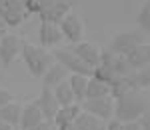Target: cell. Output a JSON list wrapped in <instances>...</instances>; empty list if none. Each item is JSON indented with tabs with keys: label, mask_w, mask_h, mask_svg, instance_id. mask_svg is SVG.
I'll return each mask as SVG.
<instances>
[{
	"label": "cell",
	"mask_w": 150,
	"mask_h": 130,
	"mask_svg": "<svg viewBox=\"0 0 150 130\" xmlns=\"http://www.w3.org/2000/svg\"><path fill=\"white\" fill-rule=\"evenodd\" d=\"M32 130H56V126H54L52 122H42V124H38V126L32 128Z\"/></svg>",
	"instance_id": "f546056e"
},
{
	"label": "cell",
	"mask_w": 150,
	"mask_h": 130,
	"mask_svg": "<svg viewBox=\"0 0 150 130\" xmlns=\"http://www.w3.org/2000/svg\"><path fill=\"white\" fill-rule=\"evenodd\" d=\"M126 62L128 66L134 70H140V68H144V66H150V44H138V46L134 48V50H130L126 56Z\"/></svg>",
	"instance_id": "9a60e30c"
},
{
	"label": "cell",
	"mask_w": 150,
	"mask_h": 130,
	"mask_svg": "<svg viewBox=\"0 0 150 130\" xmlns=\"http://www.w3.org/2000/svg\"><path fill=\"white\" fill-rule=\"evenodd\" d=\"M60 32L64 36V40H68L70 44H78L84 40V22H82L80 16H76L74 12L66 14L62 20H60Z\"/></svg>",
	"instance_id": "8992f818"
},
{
	"label": "cell",
	"mask_w": 150,
	"mask_h": 130,
	"mask_svg": "<svg viewBox=\"0 0 150 130\" xmlns=\"http://www.w3.org/2000/svg\"><path fill=\"white\" fill-rule=\"evenodd\" d=\"M20 58L24 60L28 72L34 78H42L44 72L54 64V56L50 52H46V48H42L40 44H28V42H24Z\"/></svg>",
	"instance_id": "7a4b0ae2"
},
{
	"label": "cell",
	"mask_w": 150,
	"mask_h": 130,
	"mask_svg": "<svg viewBox=\"0 0 150 130\" xmlns=\"http://www.w3.org/2000/svg\"><path fill=\"white\" fill-rule=\"evenodd\" d=\"M56 130H76V126H74V122H72V124H62V126H58Z\"/></svg>",
	"instance_id": "d6a6232c"
},
{
	"label": "cell",
	"mask_w": 150,
	"mask_h": 130,
	"mask_svg": "<svg viewBox=\"0 0 150 130\" xmlns=\"http://www.w3.org/2000/svg\"><path fill=\"white\" fill-rule=\"evenodd\" d=\"M66 14H70V0H42V22L60 24Z\"/></svg>",
	"instance_id": "ba28073f"
},
{
	"label": "cell",
	"mask_w": 150,
	"mask_h": 130,
	"mask_svg": "<svg viewBox=\"0 0 150 130\" xmlns=\"http://www.w3.org/2000/svg\"><path fill=\"white\" fill-rule=\"evenodd\" d=\"M106 130H124V122H120V120H116V118L108 120L106 122Z\"/></svg>",
	"instance_id": "83f0119b"
},
{
	"label": "cell",
	"mask_w": 150,
	"mask_h": 130,
	"mask_svg": "<svg viewBox=\"0 0 150 130\" xmlns=\"http://www.w3.org/2000/svg\"><path fill=\"white\" fill-rule=\"evenodd\" d=\"M14 130H18V128H14Z\"/></svg>",
	"instance_id": "d590c367"
},
{
	"label": "cell",
	"mask_w": 150,
	"mask_h": 130,
	"mask_svg": "<svg viewBox=\"0 0 150 130\" xmlns=\"http://www.w3.org/2000/svg\"><path fill=\"white\" fill-rule=\"evenodd\" d=\"M20 116H22V104L20 102H10L4 108H0V118L4 120L10 128H18L20 126Z\"/></svg>",
	"instance_id": "d6986e66"
},
{
	"label": "cell",
	"mask_w": 150,
	"mask_h": 130,
	"mask_svg": "<svg viewBox=\"0 0 150 130\" xmlns=\"http://www.w3.org/2000/svg\"><path fill=\"white\" fill-rule=\"evenodd\" d=\"M136 22H138L140 30H144V32L150 34V0H146V2L142 4L140 12L136 14Z\"/></svg>",
	"instance_id": "cb8c5ba5"
},
{
	"label": "cell",
	"mask_w": 150,
	"mask_h": 130,
	"mask_svg": "<svg viewBox=\"0 0 150 130\" xmlns=\"http://www.w3.org/2000/svg\"><path fill=\"white\" fill-rule=\"evenodd\" d=\"M0 130H14V128H10V126H8V124H6L4 120L0 118Z\"/></svg>",
	"instance_id": "836d02e7"
},
{
	"label": "cell",
	"mask_w": 150,
	"mask_h": 130,
	"mask_svg": "<svg viewBox=\"0 0 150 130\" xmlns=\"http://www.w3.org/2000/svg\"><path fill=\"white\" fill-rule=\"evenodd\" d=\"M100 66L108 68V70H112L116 76H126V74H132V68L128 66L126 58H124V56H120V54L110 52L108 48L100 50Z\"/></svg>",
	"instance_id": "9c48e42d"
},
{
	"label": "cell",
	"mask_w": 150,
	"mask_h": 130,
	"mask_svg": "<svg viewBox=\"0 0 150 130\" xmlns=\"http://www.w3.org/2000/svg\"><path fill=\"white\" fill-rule=\"evenodd\" d=\"M104 96H110V86L90 76V78H88V88H86V100L104 98Z\"/></svg>",
	"instance_id": "7402d4cb"
},
{
	"label": "cell",
	"mask_w": 150,
	"mask_h": 130,
	"mask_svg": "<svg viewBox=\"0 0 150 130\" xmlns=\"http://www.w3.org/2000/svg\"><path fill=\"white\" fill-rule=\"evenodd\" d=\"M2 80H4V68L0 66V86H2Z\"/></svg>",
	"instance_id": "e575fe53"
},
{
	"label": "cell",
	"mask_w": 150,
	"mask_h": 130,
	"mask_svg": "<svg viewBox=\"0 0 150 130\" xmlns=\"http://www.w3.org/2000/svg\"><path fill=\"white\" fill-rule=\"evenodd\" d=\"M34 102L38 104V108H40V112H42V116H44L46 122H52L54 116H56V112L60 110V104H58L52 88H44L42 86V90H40V94H38V98Z\"/></svg>",
	"instance_id": "8fae6325"
},
{
	"label": "cell",
	"mask_w": 150,
	"mask_h": 130,
	"mask_svg": "<svg viewBox=\"0 0 150 130\" xmlns=\"http://www.w3.org/2000/svg\"><path fill=\"white\" fill-rule=\"evenodd\" d=\"M138 90V86L134 82V78H132V74H126V76H116L114 82L110 84V96L118 100V98H122V96H128L132 94V92H136Z\"/></svg>",
	"instance_id": "2e32d148"
},
{
	"label": "cell",
	"mask_w": 150,
	"mask_h": 130,
	"mask_svg": "<svg viewBox=\"0 0 150 130\" xmlns=\"http://www.w3.org/2000/svg\"><path fill=\"white\" fill-rule=\"evenodd\" d=\"M146 112H150V96H144L142 90L122 96L114 102V118L120 122L140 120Z\"/></svg>",
	"instance_id": "6da1fadb"
},
{
	"label": "cell",
	"mask_w": 150,
	"mask_h": 130,
	"mask_svg": "<svg viewBox=\"0 0 150 130\" xmlns=\"http://www.w3.org/2000/svg\"><path fill=\"white\" fill-rule=\"evenodd\" d=\"M138 122H140V130H150V112H146Z\"/></svg>",
	"instance_id": "f1b7e54d"
},
{
	"label": "cell",
	"mask_w": 150,
	"mask_h": 130,
	"mask_svg": "<svg viewBox=\"0 0 150 130\" xmlns=\"http://www.w3.org/2000/svg\"><path fill=\"white\" fill-rule=\"evenodd\" d=\"M132 78L138 86V90H144V88H150V66H144L140 70L132 72Z\"/></svg>",
	"instance_id": "d4e9b609"
},
{
	"label": "cell",
	"mask_w": 150,
	"mask_h": 130,
	"mask_svg": "<svg viewBox=\"0 0 150 130\" xmlns=\"http://www.w3.org/2000/svg\"><path fill=\"white\" fill-rule=\"evenodd\" d=\"M92 78H96V80H100V82H104V84H108V86H110V84L114 82L116 74L112 70H108V68H104V66L98 64V66L92 70Z\"/></svg>",
	"instance_id": "484cf974"
},
{
	"label": "cell",
	"mask_w": 150,
	"mask_h": 130,
	"mask_svg": "<svg viewBox=\"0 0 150 130\" xmlns=\"http://www.w3.org/2000/svg\"><path fill=\"white\" fill-rule=\"evenodd\" d=\"M24 42L14 34H4L0 38V66L8 68L14 60L20 56Z\"/></svg>",
	"instance_id": "52a82bcc"
},
{
	"label": "cell",
	"mask_w": 150,
	"mask_h": 130,
	"mask_svg": "<svg viewBox=\"0 0 150 130\" xmlns=\"http://www.w3.org/2000/svg\"><path fill=\"white\" fill-rule=\"evenodd\" d=\"M10 102H14V94L10 90H6V88H0V108H4Z\"/></svg>",
	"instance_id": "4316f807"
},
{
	"label": "cell",
	"mask_w": 150,
	"mask_h": 130,
	"mask_svg": "<svg viewBox=\"0 0 150 130\" xmlns=\"http://www.w3.org/2000/svg\"><path fill=\"white\" fill-rule=\"evenodd\" d=\"M42 122H46V120H44V116H42V112H40V108L34 100L28 102V104H22V116H20L18 130H32Z\"/></svg>",
	"instance_id": "5bb4252c"
},
{
	"label": "cell",
	"mask_w": 150,
	"mask_h": 130,
	"mask_svg": "<svg viewBox=\"0 0 150 130\" xmlns=\"http://www.w3.org/2000/svg\"><path fill=\"white\" fill-rule=\"evenodd\" d=\"M52 92H54V96H56L60 108H62V106H70V104H74V102H76V100H74V94H72V88H70V84H68V80H64V82L58 84L56 88H52Z\"/></svg>",
	"instance_id": "603a6c76"
},
{
	"label": "cell",
	"mask_w": 150,
	"mask_h": 130,
	"mask_svg": "<svg viewBox=\"0 0 150 130\" xmlns=\"http://www.w3.org/2000/svg\"><path fill=\"white\" fill-rule=\"evenodd\" d=\"M26 16H28V12L22 6V0H6V6H4L2 14H0V18L4 20V24L8 28L20 26Z\"/></svg>",
	"instance_id": "30bf717a"
},
{
	"label": "cell",
	"mask_w": 150,
	"mask_h": 130,
	"mask_svg": "<svg viewBox=\"0 0 150 130\" xmlns=\"http://www.w3.org/2000/svg\"><path fill=\"white\" fill-rule=\"evenodd\" d=\"M70 72L62 66V64H58L54 62L46 72H44V76H42V86L44 88H56L60 82H64V80H68Z\"/></svg>",
	"instance_id": "e0dca14e"
},
{
	"label": "cell",
	"mask_w": 150,
	"mask_h": 130,
	"mask_svg": "<svg viewBox=\"0 0 150 130\" xmlns=\"http://www.w3.org/2000/svg\"><path fill=\"white\" fill-rule=\"evenodd\" d=\"M68 84L72 88L74 100L82 104L86 100V88H88V76H80V74H70L68 76Z\"/></svg>",
	"instance_id": "ffe728a7"
},
{
	"label": "cell",
	"mask_w": 150,
	"mask_h": 130,
	"mask_svg": "<svg viewBox=\"0 0 150 130\" xmlns=\"http://www.w3.org/2000/svg\"><path fill=\"white\" fill-rule=\"evenodd\" d=\"M82 112V106L78 104V102H74V104H70V106H62L60 110L56 112V116H54V120H52V124L54 126H62V124H72L74 120L80 116Z\"/></svg>",
	"instance_id": "ac0fdd59"
},
{
	"label": "cell",
	"mask_w": 150,
	"mask_h": 130,
	"mask_svg": "<svg viewBox=\"0 0 150 130\" xmlns=\"http://www.w3.org/2000/svg\"><path fill=\"white\" fill-rule=\"evenodd\" d=\"M60 40H64V36L60 32V26L54 22H40L38 26V44L42 48H54L60 44Z\"/></svg>",
	"instance_id": "4fadbf2b"
},
{
	"label": "cell",
	"mask_w": 150,
	"mask_h": 130,
	"mask_svg": "<svg viewBox=\"0 0 150 130\" xmlns=\"http://www.w3.org/2000/svg\"><path fill=\"white\" fill-rule=\"evenodd\" d=\"M6 28H8V26L4 24V20H2V18H0V38H2L4 34H8V32H6Z\"/></svg>",
	"instance_id": "1f68e13d"
},
{
	"label": "cell",
	"mask_w": 150,
	"mask_h": 130,
	"mask_svg": "<svg viewBox=\"0 0 150 130\" xmlns=\"http://www.w3.org/2000/svg\"><path fill=\"white\" fill-rule=\"evenodd\" d=\"M70 48H72V52H74L86 66H90L92 70L100 64V48L96 46V44H92V42L82 40V42H78V44H74V46H70Z\"/></svg>",
	"instance_id": "7c38bea8"
},
{
	"label": "cell",
	"mask_w": 150,
	"mask_h": 130,
	"mask_svg": "<svg viewBox=\"0 0 150 130\" xmlns=\"http://www.w3.org/2000/svg\"><path fill=\"white\" fill-rule=\"evenodd\" d=\"M114 98L112 96H104V98H92V100H84L80 106L84 112L92 114L96 118L108 122V118H114Z\"/></svg>",
	"instance_id": "5b68a950"
},
{
	"label": "cell",
	"mask_w": 150,
	"mask_h": 130,
	"mask_svg": "<svg viewBox=\"0 0 150 130\" xmlns=\"http://www.w3.org/2000/svg\"><path fill=\"white\" fill-rule=\"evenodd\" d=\"M74 126H76V130H106V122L82 110L80 116L74 120Z\"/></svg>",
	"instance_id": "44dd1931"
},
{
	"label": "cell",
	"mask_w": 150,
	"mask_h": 130,
	"mask_svg": "<svg viewBox=\"0 0 150 130\" xmlns=\"http://www.w3.org/2000/svg\"><path fill=\"white\" fill-rule=\"evenodd\" d=\"M138 44H142V36H140L138 30H122V32H116L112 36L108 50L114 52V54H120V56H126Z\"/></svg>",
	"instance_id": "277c9868"
},
{
	"label": "cell",
	"mask_w": 150,
	"mask_h": 130,
	"mask_svg": "<svg viewBox=\"0 0 150 130\" xmlns=\"http://www.w3.org/2000/svg\"><path fill=\"white\" fill-rule=\"evenodd\" d=\"M52 56H54V62L62 64L70 74H80V76H88V78L92 76V68L86 66V64L72 52V48H56V50L52 52Z\"/></svg>",
	"instance_id": "3957f363"
},
{
	"label": "cell",
	"mask_w": 150,
	"mask_h": 130,
	"mask_svg": "<svg viewBox=\"0 0 150 130\" xmlns=\"http://www.w3.org/2000/svg\"><path fill=\"white\" fill-rule=\"evenodd\" d=\"M124 130H140V122L134 120V122H124Z\"/></svg>",
	"instance_id": "4dcf8cb0"
}]
</instances>
